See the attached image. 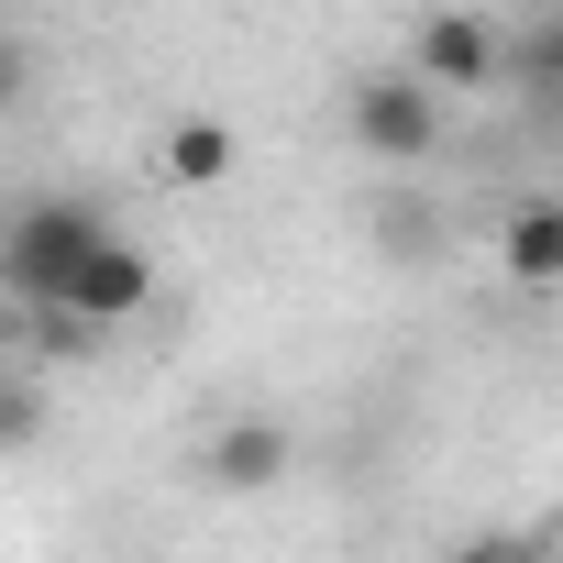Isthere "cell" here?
<instances>
[{
    "instance_id": "obj_1",
    "label": "cell",
    "mask_w": 563,
    "mask_h": 563,
    "mask_svg": "<svg viewBox=\"0 0 563 563\" xmlns=\"http://www.w3.org/2000/svg\"><path fill=\"white\" fill-rule=\"evenodd\" d=\"M100 232H111V221H100V199H78V188L12 199V221H0V288H12L23 310H34V299H56Z\"/></svg>"
},
{
    "instance_id": "obj_2",
    "label": "cell",
    "mask_w": 563,
    "mask_h": 563,
    "mask_svg": "<svg viewBox=\"0 0 563 563\" xmlns=\"http://www.w3.org/2000/svg\"><path fill=\"white\" fill-rule=\"evenodd\" d=\"M343 133H354L376 166H420V155H442V89H431L420 67H376V78H354Z\"/></svg>"
},
{
    "instance_id": "obj_3",
    "label": "cell",
    "mask_w": 563,
    "mask_h": 563,
    "mask_svg": "<svg viewBox=\"0 0 563 563\" xmlns=\"http://www.w3.org/2000/svg\"><path fill=\"white\" fill-rule=\"evenodd\" d=\"M409 67H420L442 100H464V89H497V78H508V34H497V12L442 0V12H420V34H409Z\"/></svg>"
},
{
    "instance_id": "obj_4",
    "label": "cell",
    "mask_w": 563,
    "mask_h": 563,
    "mask_svg": "<svg viewBox=\"0 0 563 563\" xmlns=\"http://www.w3.org/2000/svg\"><path fill=\"white\" fill-rule=\"evenodd\" d=\"M56 310H78L89 332L144 321V310H155V254H144V243H122V232H100V243L78 254V276L56 288Z\"/></svg>"
},
{
    "instance_id": "obj_5",
    "label": "cell",
    "mask_w": 563,
    "mask_h": 563,
    "mask_svg": "<svg viewBox=\"0 0 563 563\" xmlns=\"http://www.w3.org/2000/svg\"><path fill=\"white\" fill-rule=\"evenodd\" d=\"M497 276H508V288H563V199L552 188L497 221Z\"/></svg>"
},
{
    "instance_id": "obj_6",
    "label": "cell",
    "mask_w": 563,
    "mask_h": 563,
    "mask_svg": "<svg viewBox=\"0 0 563 563\" xmlns=\"http://www.w3.org/2000/svg\"><path fill=\"white\" fill-rule=\"evenodd\" d=\"M232 122H210V111H177L166 133H155V166H166V188H221L232 177Z\"/></svg>"
},
{
    "instance_id": "obj_7",
    "label": "cell",
    "mask_w": 563,
    "mask_h": 563,
    "mask_svg": "<svg viewBox=\"0 0 563 563\" xmlns=\"http://www.w3.org/2000/svg\"><path fill=\"white\" fill-rule=\"evenodd\" d=\"M276 475H288V431H276V420H232V431H210V486L265 497Z\"/></svg>"
},
{
    "instance_id": "obj_8",
    "label": "cell",
    "mask_w": 563,
    "mask_h": 563,
    "mask_svg": "<svg viewBox=\"0 0 563 563\" xmlns=\"http://www.w3.org/2000/svg\"><path fill=\"white\" fill-rule=\"evenodd\" d=\"M508 67L541 89V122L563 133V12H541V34H530V45H508Z\"/></svg>"
},
{
    "instance_id": "obj_9",
    "label": "cell",
    "mask_w": 563,
    "mask_h": 563,
    "mask_svg": "<svg viewBox=\"0 0 563 563\" xmlns=\"http://www.w3.org/2000/svg\"><path fill=\"white\" fill-rule=\"evenodd\" d=\"M376 243H387V254H431V199H387Z\"/></svg>"
},
{
    "instance_id": "obj_10",
    "label": "cell",
    "mask_w": 563,
    "mask_h": 563,
    "mask_svg": "<svg viewBox=\"0 0 563 563\" xmlns=\"http://www.w3.org/2000/svg\"><path fill=\"white\" fill-rule=\"evenodd\" d=\"M23 89H34V56H23V34H0V122L23 111Z\"/></svg>"
},
{
    "instance_id": "obj_11",
    "label": "cell",
    "mask_w": 563,
    "mask_h": 563,
    "mask_svg": "<svg viewBox=\"0 0 563 563\" xmlns=\"http://www.w3.org/2000/svg\"><path fill=\"white\" fill-rule=\"evenodd\" d=\"M12 442H34V398H23V387H0V453H12Z\"/></svg>"
},
{
    "instance_id": "obj_12",
    "label": "cell",
    "mask_w": 563,
    "mask_h": 563,
    "mask_svg": "<svg viewBox=\"0 0 563 563\" xmlns=\"http://www.w3.org/2000/svg\"><path fill=\"white\" fill-rule=\"evenodd\" d=\"M530 12H563V0H530Z\"/></svg>"
}]
</instances>
